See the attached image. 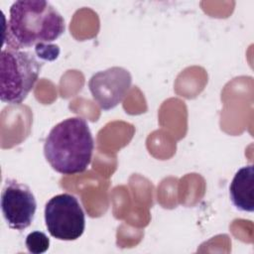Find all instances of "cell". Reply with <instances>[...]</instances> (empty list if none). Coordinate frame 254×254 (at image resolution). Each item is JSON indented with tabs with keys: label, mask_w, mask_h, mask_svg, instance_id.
<instances>
[{
	"label": "cell",
	"mask_w": 254,
	"mask_h": 254,
	"mask_svg": "<svg viewBox=\"0 0 254 254\" xmlns=\"http://www.w3.org/2000/svg\"><path fill=\"white\" fill-rule=\"evenodd\" d=\"M37 202L30 188L14 180L7 181L1 194V210L8 226L22 231L35 217Z\"/></svg>",
	"instance_id": "5"
},
{
	"label": "cell",
	"mask_w": 254,
	"mask_h": 254,
	"mask_svg": "<svg viewBox=\"0 0 254 254\" xmlns=\"http://www.w3.org/2000/svg\"><path fill=\"white\" fill-rule=\"evenodd\" d=\"M46 227L56 239L71 241L85 229V215L77 198L69 193L53 196L45 206Z\"/></svg>",
	"instance_id": "4"
},
{
	"label": "cell",
	"mask_w": 254,
	"mask_h": 254,
	"mask_svg": "<svg viewBox=\"0 0 254 254\" xmlns=\"http://www.w3.org/2000/svg\"><path fill=\"white\" fill-rule=\"evenodd\" d=\"M132 83L130 72L121 66H112L94 73L88 87L93 100L103 110L116 107L125 98Z\"/></svg>",
	"instance_id": "6"
},
{
	"label": "cell",
	"mask_w": 254,
	"mask_h": 254,
	"mask_svg": "<svg viewBox=\"0 0 254 254\" xmlns=\"http://www.w3.org/2000/svg\"><path fill=\"white\" fill-rule=\"evenodd\" d=\"M43 62L30 51L3 49L0 55V98L20 104L39 78Z\"/></svg>",
	"instance_id": "3"
},
{
	"label": "cell",
	"mask_w": 254,
	"mask_h": 254,
	"mask_svg": "<svg viewBox=\"0 0 254 254\" xmlns=\"http://www.w3.org/2000/svg\"><path fill=\"white\" fill-rule=\"evenodd\" d=\"M5 30L7 48L22 50L42 43H52L64 30V20L48 1L20 0L10 7Z\"/></svg>",
	"instance_id": "1"
},
{
	"label": "cell",
	"mask_w": 254,
	"mask_h": 254,
	"mask_svg": "<svg viewBox=\"0 0 254 254\" xmlns=\"http://www.w3.org/2000/svg\"><path fill=\"white\" fill-rule=\"evenodd\" d=\"M94 141L87 122L81 117L66 118L49 132L44 155L50 166L62 175H75L89 166Z\"/></svg>",
	"instance_id": "2"
},
{
	"label": "cell",
	"mask_w": 254,
	"mask_h": 254,
	"mask_svg": "<svg viewBox=\"0 0 254 254\" xmlns=\"http://www.w3.org/2000/svg\"><path fill=\"white\" fill-rule=\"evenodd\" d=\"M35 54L44 61H54L59 57L60 49L57 45L51 43H42L35 46Z\"/></svg>",
	"instance_id": "9"
},
{
	"label": "cell",
	"mask_w": 254,
	"mask_h": 254,
	"mask_svg": "<svg viewBox=\"0 0 254 254\" xmlns=\"http://www.w3.org/2000/svg\"><path fill=\"white\" fill-rule=\"evenodd\" d=\"M25 244L30 253L42 254L49 249L50 239L42 231H33L27 235Z\"/></svg>",
	"instance_id": "8"
},
{
	"label": "cell",
	"mask_w": 254,
	"mask_h": 254,
	"mask_svg": "<svg viewBox=\"0 0 254 254\" xmlns=\"http://www.w3.org/2000/svg\"><path fill=\"white\" fill-rule=\"evenodd\" d=\"M230 199L233 205L241 210H254V168L252 165L241 168L234 175L229 187Z\"/></svg>",
	"instance_id": "7"
}]
</instances>
